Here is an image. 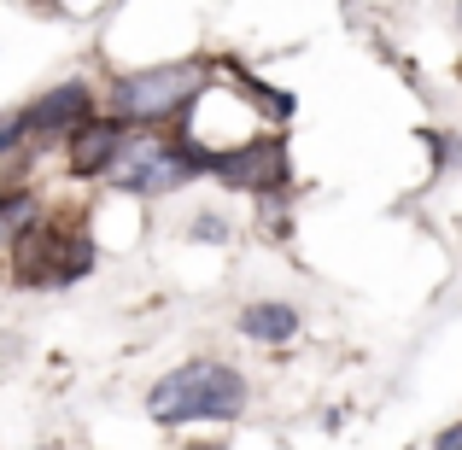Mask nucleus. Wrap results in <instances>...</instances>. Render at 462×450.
I'll return each mask as SVG.
<instances>
[{
    "instance_id": "obj_1",
    "label": "nucleus",
    "mask_w": 462,
    "mask_h": 450,
    "mask_svg": "<svg viewBox=\"0 0 462 450\" xmlns=\"http://www.w3.org/2000/svg\"><path fill=\"white\" fill-rule=\"evenodd\" d=\"M246 374L217 357H193L181 369L158 374L147 386V416L158 427H193V421H235L246 416Z\"/></svg>"
},
{
    "instance_id": "obj_5",
    "label": "nucleus",
    "mask_w": 462,
    "mask_h": 450,
    "mask_svg": "<svg viewBox=\"0 0 462 450\" xmlns=\"http://www.w3.org/2000/svg\"><path fill=\"white\" fill-rule=\"evenodd\" d=\"M193 158H199V170H211L235 193H270L275 199V188H287V141L282 135H258L235 152H217L205 141H193Z\"/></svg>"
},
{
    "instance_id": "obj_3",
    "label": "nucleus",
    "mask_w": 462,
    "mask_h": 450,
    "mask_svg": "<svg viewBox=\"0 0 462 450\" xmlns=\"http://www.w3.org/2000/svg\"><path fill=\"white\" fill-rule=\"evenodd\" d=\"M106 176H112L117 193L164 199V193L188 188L193 176H205V170H199V158H193V135L181 129L176 141H164V135H135V141H129L124 135V147H117V158H112Z\"/></svg>"
},
{
    "instance_id": "obj_14",
    "label": "nucleus",
    "mask_w": 462,
    "mask_h": 450,
    "mask_svg": "<svg viewBox=\"0 0 462 450\" xmlns=\"http://www.w3.org/2000/svg\"><path fill=\"white\" fill-rule=\"evenodd\" d=\"M47 6H53V0H47Z\"/></svg>"
},
{
    "instance_id": "obj_12",
    "label": "nucleus",
    "mask_w": 462,
    "mask_h": 450,
    "mask_svg": "<svg viewBox=\"0 0 462 450\" xmlns=\"http://www.w3.org/2000/svg\"><path fill=\"white\" fill-rule=\"evenodd\" d=\"M12 199H18V188H0V223H6V211H12Z\"/></svg>"
},
{
    "instance_id": "obj_10",
    "label": "nucleus",
    "mask_w": 462,
    "mask_h": 450,
    "mask_svg": "<svg viewBox=\"0 0 462 450\" xmlns=\"http://www.w3.org/2000/svg\"><path fill=\"white\" fill-rule=\"evenodd\" d=\"M193 234H199V240H228V228L217 223V216H199V223H193Z\"/></svg>"
},
{
    "instance_id": "obj_4",
    "label": "nucleus",
    "mask_w": 462,
    "mask_h": 450,
    "mask_svg": "<svg viewBox=\"0 0 462 450\" xmlns=\"http://www.w3.org/2000/svg\"><path fill=\"white\" fill-rule=\"evenodd\" d=\"M12 252H18L12 275H18L23 287H42V281L47 287H70V281H82V275L94 270V240L70 234V228H59V223H42V216L12 240Z\"/></svg>"
},
{
    "instance_id": "obj_11",
    "label": "nucleus",
    "mask_w": 462,
    "mask_h": 450,
    "mask_svg": "<svg viewBox=\"0 0 462 450\" xmlns=\"http://www.w3.org/2000/svg\"><path fill=\"white\" fill-rule=\"evenodd\" d=\"M457 445H462V427H445V433H439V445H433V450H457Z\"/></svg>"
},
{
    "instance_id": "obj_8",
    "label": "nucleus",
    "mask_w": 462,
    "mask_h": 450,
    "mask_svg": "<svg viewBox=\"0 0 462 450\" xmlns=\"http://www.w3.org/2000/svg\"><path fill=\"white\" fill-rule=\"evenodd\" d=\"M240 339H252V345H287V339H299V310L293 304H275V298H258L240 310Z\"/></svg>"
},
{
    "instance_id": "obj_2",
    "label": "nucleus",
    "mask_w": 462,
    "mask_h": 450,
    "mask_svg": "<svg viewBox=\"0 0 462 450\" xmlns=\"http://www.w3.org/2000/svg\"><path fill=\"white\" fill-rule=\"evenodd\" d=\"M205 94V65L181 59V65H147V70H124L106 94V117H117L124 129H152L164 117H181L193 100Z\"/></svg>"
},
{
    "instance_id": "obj_9",
    "label": "nucleus",
    "mask_w": 462,
    "mask_h": 450,
    "mask_svg": "<svg viewBox=\"0 0 462 450\" xmlns=\"http://www.w3.org/2000/svg\"><path fill=\"white\" fill-rule=\"evenodd\" d=\"M30 141V124H23V112H6L0 117V158H6L12 147H23Z\"/></svg>"
},
{
    "instance_id": "obj_7",
    "label": "nucleus",
    "mask_w": 462,
    "mask_h": 450,
    "mask_svg": "<svg viewBox=\"0 0 462 450\" xmlns=\"http://www.w3.org/2000/svg\"><path fill=\"white\" fill-rule=\"evenodd\" d=\"M82 117H94V88L88 82H59V88H47L42 100L23 112V124H30V135L47 141V135H70Z\"/></svg>"
},
{
    "instance_id": "obj_6",
    "label": "nucleus",
    "mask_w": 462,
    "mask_h": 450,
    "mask_svg": "<svg viewBox=\"0 0 462 450\" xmlns=\"http://www.w3.org/2000/svg\"><path fill=\"white\" fill-rule=\"evenodd\" d=\"M124 135L129 129L117 124V117H106V112H94V117H82L77 129H70V176H106L112 170V158H117V147H124Z\"/></svg>"
},
{
    "instance_id": "obj_13",
    "label": "nucleus",
    "mask_w": 462,
    "mask_h": 450,
    "mask_svg": "<svg viewBox=\"0 0 462 450\" xmlns=\"http://www.w3.org/2000/svg\"><path fill=\"white\" fill-rule=\"evenodd\" d=\"M193 450H228V445H193Z\"/></svg>"
}]
</instances>
